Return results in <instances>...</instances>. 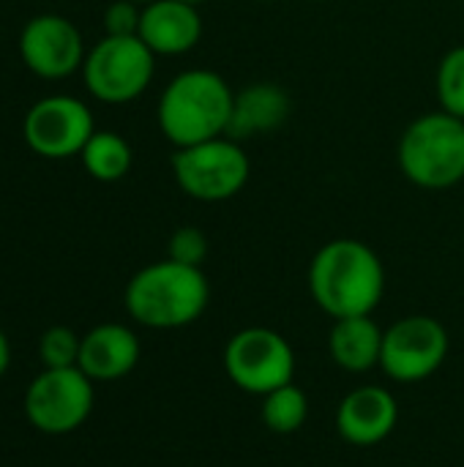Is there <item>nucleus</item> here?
<instances>
[{"instance_id": "nucleus-1", "label": "nucleus", "mask_w": 464, "mask_h": 467, "mask_svg": "<svg viewBox=\"0 0 464 467\" xmlns=\"http://www.w3.org/2000/svg\"><path fill=\"white\" fill-rule=\"evenodd\" d=\"M309 293L334 320L372 315L386 293V268L377 252L356 238L323 244L309 263Z\"/></svg>"}, {"instance_id": "nucleus-2", "label": "nucleus", "mask_w": 464, "mask_h": 467, "mask_svg": "<svg viewBox=\"0 0 464 467\" xmlns=\"http://www.w3.org/2000/svg\"><path fill=\"white\" fill-rule=\"evenodd\" d=\"M211 301V285L202 268L175 260H159L139 268L123 293L134 323L156 331H175L197 323Z\"/></svg>"}, {"instance_id": "nucleus-3", "label": "nucleus", "mask_w": 464, "mask_h": 467, "mask_svg": "<svg viewBox=\"0 0 464 467\" xmlns=\"http://www.w3.org/2000/svg\"><path fill=\"white\" fill-rule=\"evenodd\" d=\"M232 101L235 90L222 74L211 68H186L161 90L156 123L167 142L189 148L227 134Z\"/></svg>"}, {"instance_id": "nucleus-4", "label": "nucleus", "mask_w": 464, "mask_h": 467, "mask_svg": "<svg viewBox=\"0 0 464 467\" xmlns=\"http://www.w3.org/2000/svg\"><path fill=\"white\" fill-rule=\"evenodd\" d=\"M397 161L418 189H454L464 181V120L446 109L416 118L399 137Z\"/></svg>"}, {"instance_id": "nucleus-5", "label": "nucleus", "mask_w": 464, "mask_h": 467, "mask_svg": "<svg viewBox=\"0 0 464 467\" xmlns=\"http://www.w3.org/2000/svg\"><path fill=\"white\" fill-rule=\"evenodd\" d=\"M172 175L178 189L197 202H227L243 192L252 161L232 137H213L189 148H175Z\"/></svg>"}, {"instance_id": "nucleus-6", "label": "nucleus", "mask_w": 464, "mask_h": 467, "mask_svg": "<svg viewBox=\"0 0 464 467\" xmlns=\"http://www.w3.org/2000/svg\"><path fill=\"white\" fill-rule=\"evenodd\" d=\"M156 74V55L139 36H104L82 63V79L93 99L104 104H129L139 99Z\"/></svg>"}, {"instance_id": "nucleus-7", "label": "nucleus", "mask_w": 464, "mask_h": 467, "mask_svg": "<svg viewBox=\"0 0 464 467\" xmlns=\"http://www.w3.org/2000/svg\"><path fill=\"white\" fill-rule=\"evenodd\" d=\"M96 389L79 367L44 369L25 389V419L41 435H71L93 413Z\"/></svg>"}, {"instance_id": "nucleus-8", "label": "nucleus", "mask_w": 464, "mask_h": 467, "mask_svg": "<svg viewBox=\"0 0 464 467\" xmlns=\"http://www.w3.org/2000/svg\"><path fill=\"white\" fill-rule=\"evenodd\" d=\"M224 372L246 394L265 397L295 378L293 345L273 328L252 326L230 337L224 348Z\"/></svg>"}, {"instance_id": "nucleus-9", "label": "nucleus", "mask_w": 464, "mask_h": 467, "mask_svg": "<svg viewBox=\"0 0 464 467\" xmlns=\"http://www.w3.org/2000/svg\"><path fill=\"white\" fill-rule=\"evenodd\" d=\"M449 356V331L429 315H407L383 331L380 369L397 383L432 378Z\"/></svg>"}, {"instance_id": "nucleus-10", "label": "nucleus", "mask_w": 464, "mask_h": 467, "mask_svg": "<svg viewBox=\"0 0 464 467\" xmlns=\"http://www.w3.org/2000/svg\"><path fill=\"white\" fill-rule=\"evenodd\" d=\"M93 131L96 120L88 104L63 93L38 99L22 120V137L27 148L49 161L79 156Z\"/></svg>"}, {"instance_id": "nucleus-11", "label": "nucleus", "mask_w": 464, "mask_h": 467, "mask_svg": "<svg viewBox=\"0 0 464 467\" xmlns=\"http://www.w3.org/2000/svg\"><path fill=\"white\" fill-rule=\"evenodd\" d=\"M19 55L27 71L41 79H66L82 71L85 38L79 27L60 14H38L19 33Z\"/></svg>"}, {"instance_id": "nucleus-12", "label": "nucleus", "mask_w": 464, "mask_h": 467, "mask_svg": "<svg viewBox=\"0 0 464 467\" xmlns=\"http://www.w3.org/2000/svg\"><path fill=\"white\" fill-rule=\"evenodd\" d=\"M399 421V405L394 394L383 386H358L339 402L336 430L350 446H377L383 443Z\"/></svg>"}, {"instance_id": "nucleus-13", "label": "nucleus", "mask_w": 464, "mask_h": 467, "mask_svg": "<svg viewBox=\"0 0 464 467\" xmlns=\"http://www.w3.org/2000/svg\"><path fill=\"white\" fill-rule=\"evenodd\" d=\"M156 57H178L191 52L202 38L200 8L180 0H150L142 5L139 33Z\"/></svg>"}, {"instance_id": "nucleus-14", "label": "nucleus", "mask_w": 464, "mask_h": 467, "mask_svg": "<svg viewBox=\"0 0 464 467\" xmlns=\"http://www.w3.org/2000/svg\"><path fill=\"white\" fill-rule=\"evenodd\" d=\"M139 337L123 323H101L82 337L79 369L93 383H112L126 378L139 364Z\"/></svg>"}, {"instance_id": "nucleus-15", "label": "nucleus", "mask_w": 464, "mask_h": 467, "mask_svg": "<svg viewBox=\"0 0 464 467\" xmlns=\"http://www.w3.org/2000/svg\"><path fill=\"white\" fill-rule=\"evenodd\" d=\"M290 118V96L276 82H252L235 93L227 137L252 140L279 131Z\"/></svg>"}, {"instance_id": "nucleus-16", "label": "nucleus", "mask_w": 464, "mask_h": 467, "mask_svg": "<svg viewBox=\"0 0 464 467\" xmlns=\"http://www.w3.org/2000/svg\"><path fill=\"white\" fill-rule=\"evenodd\" d=\"M328 350L336 367H342L345 372H369L380 367L383 328L372 320V315L334 320V328L328 334Z\"/></svg>"}, {"instance_id": "nucleus-17", "label": "nucleus", "mask_w": 464, "mask_h": 467, "mask_svg": "<svg viewBox=\"0 0 464 467\" xmlns=\"http://www.w3.org/2000/svg\"><path fill=\"white\" fill-rule=\"evenodd\" d=\"M85 172L98 183H118L129 175L134 164V150L129 140H123L118 131L96 129L88 145L79 153Z\"/></svg>"}, {"instance_id": "nucleus-18", "label": "nucleus", "mask_w": 464, "mask_h": 467, "mask_svg": "<svg viewBox=\"0 0 464 467\" xmlns=\"http://www.w3.org/2000/svg\"><path fill=\"white\" fill-rule=\"evenodd\" d=\"M260 416H263V424L273 435H293L309 419V397L295 383L279 386V389H273L271 394L263 397Z\"/></svg>"}, {"instance_id": "nucleus-19", "label": "nucleus", "mask_w": 464, "mask_h": 467, "mask_svg": "<svg viewBox=\"0 0 464 467\" xmlns=\"http://www.w3.org/2000/svg\"><path fill=\"white\" fill-rule=\"evenodd\" d=\"M435 90H438L440 109L464 120V44L451 47L440 57L435 74Z\"/></svg>"}, {"instance_id": "nucleus-20", "label": "nucleus", "mask_w": 464, "mask_h": 467, "mask_svg": "<svg viewBox=\"0 0 464 467\" xmlns=\"http://www.w3.org/2000/svg\"><path fill=\"white\" fill-rule=\"evenodd\" d=\"M82 337L68 326H52L38 339V358L44 369H66L79 364Z\"/></svg>"}, {"instance_id": "nucleus-21", "label": "nucleus", "mask_w": 464, "mask_h": 467, "mask_svg": "<svg viewBox=\"0 0 464 467\" xmlns=\"http://www.w3.org/2000/svg\"><path fill=\"white\" fill-rule=\"evenodd\" d=\"M167 257L183 265L202 268L208 257V238L200 227H178L167 241Z\"/></svg>"}, {"instance_id": "nucleus-22", "label": "nucleus", "mask_w": 464, "mask_h": 467, "mask_svg": "<svg viewBox=\"0 0 464 467\" xmlns=\"http://www.w3.org/2000/svg\"><path fill=\"white\" fill-rule=\"evenodd\" d=\"M142 5L134 0H112L104 8V36H137Z\"/></svg>"}, {"instance_id": "nucleus-23", "label": "nucleus", "mask_w": 464, "mask_h": 467, "mask_svg": "<svg viewBox=\"0 0 464 467\" xmlns=\"http://www.w3.org/2000/svg\"><path fill=\"white\" fill-rule=\"evenodd\" d=\"M8 367H11V342H8L5 331L0 328V378L8 372Z\"/></svg>"}, {"instance_id": "nucleus-24", "label": "nucleus", "mask_w": 464, "mask_h": 467, "mask_svg": "<svg viewBox=\"0 0 464 467\" xmlns=\"http://www.w3.org/2000/svg\"><path fill=\"white\" fill-rule=\"evenodd\" d=\"M180 3H189V5H194V8H200V5H205L208 0H180Z\"/></svg>"}, {"instance_id": "nucleus-25", "label": "nucleus", "mask_w": 464, "mask_h": 467, "mask_svg": "<svg viewBox=\"0 0 464 467\" xmlns=\"http://www.w3.org/2000/svg\"><path fill=\"white\" fill-rule=\"evenodd\" d=\"M134 3H139V5H145V3H150V0H134Z\"/></svg>"}, {"instance_id": "nucleus-26", "label": "nucleus", "mask_w": 464, "mask_h": 467, "mask_svg": "<svg viewBox=\"0 0 464 467\" xmlns=\"http://www.w3.org/2000/svg\"><path fill=\"white\" fill-rule=\"evenodd\" d=\"M257 3H276V0H257Z\"/></svg>"}, {"instance_id": "nucleus-27", "label": "nucleus", "mask_w": 464, "mask_h": 467, "mask_svg": "<svg viewBox=\"0 0 464 467\" xmlns=\"http://www.w3.org/2000/svg\"><path fill=\"white\" fill-rule=\"evenodd\" d=\"M312 3H325V0H312Z\"/></svg>"}]
</instances>
